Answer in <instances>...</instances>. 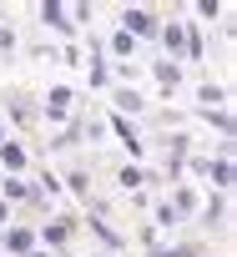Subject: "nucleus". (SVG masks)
I'll use <instances>...</instances> for the list:
<instances>
[{"label":"nucleus","instance_id":"9b49d317","mask_svg":"<svg viewBox=\"0 0 237 257\" xmlns=\"http://www.w3.org/2000/svg\"><path fill=\"white\" fill-rule=\"evenodd\" d=\"M162 41H167V51H187V26L167 21V26H162Z\"/></svg>","mask_w":237,"mask_h":257},{"label":"nucleus","instance_id":"7ed1b4c3","mask_svg":"<svg viewBox=\"0 0 237 257\" xmlns=\"http://www.w3.org/2000/svg\"><path fill=\"white\" fill-rule=\"evenodd\" d=\"M0 167H6L11 177H21V172L31 167V152H26L21 142H0Z\"/></svg>","mask_w":237,"mask_h":257},{"label":"nucleus","instance_id":"2eb2a0df","mask_svg":"<svg viewBox=\"0 0 237 257\" xmlns=\"http://www.w3.org/2000/svg\"><path fill=\"white\" fill-rule=\"evenodd\" d=\"M197 101L212 111V106H222V101H227V91H222V86H212V81H202V86H197Z\"/></svg>","mask_w":237,"mask_h":257},{"label":"nucleus","instance_id":"a211bd4d","mask_svg":"<svg viewBox=\"0 0 237 257\" xmlns=\"http://www.w3.org/2000/svg\"><path fill=\"white\" fill-rule=\"evenodd\" d=\"M66 182H71V192H76V197H86V202H91V182H86V172H71Z\"/></svg>","mask_w":237,"mask_h":257},{"label":"nucleus","instance_id":"f8f14e48","mask_svg":"<svg viewBox=\"0 0 237 257\" xmlns=\"http://www.w3.org/2000/svg\"><path fill=\"white\" fill-rule=\"evenodd\" d=\"M111 126H116V137L127 142V152L137 157V152H142V142H137V132H132V121H127V116H111Z\"/></svg>","mask_w":237,"mask_h":257},{"label":"nucleus","instance_id":"412c9836","mask_svg":"<svg viewBox=\"0 0 237 257\" xmlns=\"http://www.w3.org/2000/svg\"><path fill=\"white\" fill-rule=\"evenodd\" d=\"M0 46H16V31H6V26H0Z\"/></svg>","mask_w":237,"mask_h":257},{"label":"nucleus","instance_id":"ddd939ff","mask_svg":"<svg viewBox=\"0 0 237 257\" xmlns=\"http://www.w3.org/2000/svg\"><path fill=\"white\" fill-rule=\"evenodd\" d=\"M116 111H132V116H137V111H147L142 91H132V86H127V91H116Z\"/></svg>","mask_w":237,"mask_h":257},{"label":"nucleus","instance_id":"4468645a","mask_svg":"<svg viewBox=\"0 0 237 257\" xmlns=\"http://www.w3.org/2000/svg\"><path fill=\"white\" fill-rule=\"evenodd\" d=\"M106 76H111V71H106V51L91 46V86H106Z\"/></svg>","mask_w":237,"mask_h":257},{"label":"nucleus","instance_id":"4be33fe9","mask_svg":"<svg viewBox=\"0 0 237 257\" xmlns=\"http://www.w3.org/2000/svg\"><path fill=\"white\" fill-rule=\"evenodd\" d=\"M0 222H11V207H6V202H0Z\"/></svg>","mask_w":237,"mask_h":257},{"label":"nucleus","instance_id":"20e7f679","mask_svg":"<svg viewBox=\"0 0 237 257\" xmlns=\"http://www.w3.org/2000/svg\"><path fill=\"white\" fill-rule=\"evenodd\" d=\"M71 116V86H51L46 96V121H66Z\"/></svg>","mask_w":237,"mask_h":257},{"label":"nucleus","instance_id":"f3484780","mask_svg":"<svg viewBox=\"0 0 237 257\" xmlns=\"http://www.w3.org/2000/svg\"><path fill=\"white\" fill-rule=\"evenodd\" d=\"M132 51H137V41H132L127 31H116V36H111V56H132Z\"/></svg>","mask_w":237,"mask_h":257},{"label":"nucleus","instance_id":"aec40b11","mask_svg":"<svg viewBox=\"0 0 237 257\" xmlns=\"http://www.w3.org/2000/svg\"><path fill=\"white\" fill-rule=\"evenodd\" d=\"M157 227H177V212H172V207H167V202H162V207H157Z\"/></svg>","mask_w":237,"mask_h":257},{"label":"nucleus","instance_id":"5701e85b","mask_svg":"<svg viewBox=\"0 0 237 257\" xmlns=\"http://www.w3.org/2000/svg\"><path fill=\"white\" fill-rule=\"evenodd\" d=\"M26 257H56V252H26Z\"/></svg>","mask_w":237,"mask_h":257},{"label":"nucleus","instance_id":"9d476101","mask_svg":"<svg viewBox=\"0 0 237 257\" xmlns=\"http://www.w3.org/2000/svg\"><path fill=\"white\" fill-rule=\"evenodd\" d=\"M202 217H207V227H222V222H227V197H222V192H217V197H207Z\"/></svg>","mask_w":237,"mask_h":257},{"label":"nucleus","instance_id":"423d86ee","mask_svg":"<svg viewBox=\"0 0 237 257\" xmlns=\"http://www.w3.org/2000/svg\"><path fill=\"white\" fill-rule=\"evenodd\" d=\"M152 71H157V86H162V91H167V96H172V91H177V86H182V66H177V61H157V66H152Z\"/></svg>","mask_w":237,"mask_h":257},{"label":"nucleus","instance_id":"0eeeda50","mask_svg":"<svg viewBox=\"0 0 237 257\" xmlns=\"http://www.w3.org/2000/svg\"><path fill=\"white\" fill-rule=\"evenodd\" d=\"M71 232H76V227H71V217H56V222H46V227H41V237H46L51 247H66V242H71Z\"/></svg>","mask_w":237,"mask_h":257},{"label":"nucleus","instance_id":"b1692460","mask_svg":"<svg viewBox=\"0 0 237 257\" xmlns=\"http://www.w3.org/2000/svg\"><path fill=\"white\" fill-rule=\"evenodd\" d=\"M0 142H6V126H0Z\"/></svg>","mask_w":237,"mask_h":257},{"label":"nucleus","instance_id":"39448f33","mask_svg":"<svg viewBox=\"0 0 237 257\" xmlns=\"http://www.w3.org/2000/svg\"><path fill=\"white\" fill-rule=\"evenodd\" d=\"M167 207H172V212H177V222H182V217L197 207V192H192V187H182V182H172V197H167Z\"/></svg>","mask_w":237,"mask_h":257},{"label":"nucleus","instance_id":"dca6fc26","mask_svg":"<svg viewBox=\"0 0 237 257\" xmlns=\"http://www.w3.org/2000/svg\"><path fill=\"white\" fill-rule=\"evenodd\" d=\"M116 182H122L127 192H142V182H147V172H142V167H127V172H116Z\"/></svg>","mask_w":237,"mask_h":257},{"label":"nucleus","instance_id":"f257e3e1","mask_svg":"<svg viewBox=\"0 0 237 257\" xmlns=\"http://www.w3.org/2000/svg\"><path fill=\"white\" fill-rule=\"evenodd\" d=\"M31 247H36V227H26V222H11V227H6V252H11V257H26Z\"/></svg>","mask_w":237,"mask_h":257},{"label":"nucleus","instance_id":"6e6552de","mask_svg":"<svg viewBox=\"0 0 237 257\" xmlns=\"http://www.w3.org/2000/svg\"><path fill=\"white\" fill-rule=\"evenodd\" d=\"M41 21H46V26H56L61 36L71 31V21H66V6H61V0H46V6H41Z\"/></svg>","mask_w":237,"mask_h":257},{"label":"nucleus","instance_id":"1a4fd4ad","mask_svg":"<svg viewBox=\"0 0 237 257\" xmlns=\"http://www.w3.org/2000/svg\"><path fill=\"white\" fill-rule=\"evenodd\" d=\"M11 116H16V126H26V132L36 126V106H31L26 96H11Z\"/></svg>","mask_w":237,"mask_h":257},{"label":"nucleus","instance_id":"6ab92c4d","mask_svg":"<svg viewBox=\"0 0 237 257\" xmlns=\"http://www.w3.org/2000/svg\"><path fill=\"white\" fill-rule=\"evenodd\" d=\"M207 121L217 126V132H222V137H232V116H227V111H207Z\"/></svg>","mask_w":237,"mask_h":257},{"label":"nucleus","instance_id":"f03ea898","mask_svg":"<svg viewBox=\"0 0 237 257\" xmlns=\"http://www.w3.org/2000/svg\"><path fill=\"white\" fill-rule=\"evenodd\" d=\"M122 31L137 41V36H157L162 26H157V16H152V11H127V16H122Z\"/></svg>","mask_w":237,"mask_h":257}]
</instances>
